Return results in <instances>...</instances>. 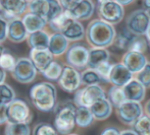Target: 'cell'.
Wrapping results in <instances>:
<instances>
[{
    "label": "cell",
    "instance_id": "obj_1",
    "mask_svg": "<svg viewBox=\"0 0 150 135\" xmlns=\"http://www.w3.org/2000/svg\"><path fill=\"white\" fill-rule=\"evenodd\" d=\"M117 35L115 27L101 20H93L85 29V38L91 47L108 48Z\"/></svg>",
    "mask_w": 150,
    "mask_h": 135
},
{
    "label": "cell",
    "instance_id": "obj_2",
    "mask_svg": "<svg viewBox=\"0 0 150 135\" xmlns=\"http://www.w3.org/2000/svg\"><path fill=\"white\" fill-rule=\"evenodd\" d=\"M30 98L33 105L39 111L48 113L53 111L57 104V92L50 82H39L30 90Z\"/></svg>",
    "mask_w": 150,
    "mask_h": 135
},
{
    "label": "cell",
    "instance_id": "obj_3",
    "mask_svg": "<svg viewBox=\"0 0 150 135\" xmlns=\"http://www.w3.org/2000/svg\"><path fill=\"white\" fill-rule=\"evenodd\" d=\"M74 103H64L58 108L54 119V128L56 132L61 135H67L74 130L76 126L75 110Z\"/></svg>",
    "mask_w": 150,
    "mask_h": 135
},
{
    "label": "cell",
    "instance_id": "obj_4",
    "mask_svg": "<svg viewBox=\"0 0 150 135\" xmlns=\"http://www.w3.org/2000/svg\"><path fill=\"white\" fill-rule=\"evenodd\" d=\"M6 118L7 123H27L32 121L33 114L25 101L14 99L6 106Z\"/></svg>",
    "mask_w": 150,
    "mask_h": 135
},
{
    "label": "cell",
    "instance_id": "obj_5",
    "mask_svg": "<svg viewBox=\"0 0 150 135\" xmlns=\"http://www.w3.org/2000/svg\"><path fill=\"white\" fill-rule=\"evenodd\" d=\"M105 97V92L100 84L85 85L83 88H79L75 92L74 104L77 107L82 106L90 108L96 101Z\"/></svg>",
    "mask_w": 150,
    "mask_h": 135
},
{
    "label": "cell",
    "instance_id": "obj_6",
    "mask_svg": "<svg viewBox=\"0 0 150 135\" xmlns=\"http://www.w3.org/2000/svg\"><path fill=\"white\" fill-rule=\"evenodd\" d=\"M150 24V12L144 8L134 10L126 18V29L135 36H145Z\"/></svg>",
    "mask_w": 150,
    "mask_h": 135
},
{
    "label": "cell",
    "instance_id": "obj_7",
    "mask_svg": "<svg viewBox=\"0 0 150 135\" xmlns=\"http://www.w3.org/2000/svg\"><path fill=\"white\" fill-rule=\"evenodd\" d=\"M115 114L120 123L132 126L144 114L141 103L126 101L115 108Z\"/></svg>",
    "mask_w": 150,
    "mask_h": 135
},
{
    "label": "cell",
    "instance_id": "obj_8",
    "mask_svg": "<svg viewBox=\"0 0 150 135\" xmlns=\"http://www.w3.org/2000/svg\"><path fill=\"white\" fill-rule=\"evenodd\" d=\"M99 20L115 26L119 24L125 17V8L115 0H110L98 5Z\"/></svg>",
    "mask_w": 150,
    "mask_h": 135
},
{
    "label": "cell",
    "instance_id": "obj_9",
    "mask_svg": "<svg viewBox=\"0 0 150 135\" xmlns=\"http://www.w3.org/2000/svg\"><path fill=\"white\" fill-rule=\"evenodd\" d=\"M89 49L86 46L79 43L71 44L65 51L67 65L77 69H83L87 67Z\"/></svg>",
    "mask_w": 150,
    "mask_h": 135
},
{
    "label": "cell",
    "instance_id": "obj_10",
    "mask_svg": "<svg viewBox=\"0 0 150 135\" xmlns=\"http://www.w3.org/2000/svg\"><path fill=\"white\" fill-rule=\"evenodd\" d=\"M11 74L18 82L27 84L34 81L37 74V69L35 68L30 58L22 57L16 60V66L11 71Z\"/></svg>",
    "mask_w": 150,
    "mask_h": 135
},
{
    "label": "cell",
    "instance_id": "obj_11",
    "mask_svg": "<svg viewBox=\"0 0 150 135\" xmlns=\"http://www.w3.org/2000/svg\"><path fill=\"white\" fill-rule=\"evenodd\" d=\"M58 84L64 92H75L81 86V73L79 70L73 67L64 66L61 71V74L58 78Z\"/></svg>",
    "mask_w": 150,
    "mask_h": 135
},
{
    "label": "cell",
    "instance_id": "obj_12",
    "mask_svg": "<svg viewBox=\"0 0 150 135\" xmlns=\"http://www.w3.org/2000/svg\"><path fill=\"white\" fill-rule=\"evenodd\" d=\"M0 6L2 8V16L10 20L24 14L28 3L25 0H0Z\"/></svg>",
    "mask_w": 150,
    "mask_h": 135
},
{
    "label": "cell",
    "instance_id": "obj_13",
    "mask_svg": "<svg viewBox=\"0 0 150 135\" xmlns=\"http://www.w3.org/2000/svg\"><path fill=\"white\" fill-rule=\"evenodd\" d=\"M133 78L134 74L122 63H117L112 65L108 76V82H110L112 85L122 87Z\"/></svg>",
    "mask_w": 150,
    "mask_h": 135
},
{
    "label": "cell",
    "instance_id": "obj_14",
    "mask_svg": "<svg viewBox=\"0 0 150 135\" xmlns=\"http://www.w3.org/2000/svg\"><path fill=\"white\" fill-rule=\"evenodd\" d=\"M148 62L146 56L142 53L133 51H126L122 57V62L133 74L138 73Z\"/></svg>",
    "mask_w": 150,
    "mask_h": 135
},
{
    "label": "cell",
    "instance_id": "obj_15",
    "mask_svg": "<svg viewBox=\"0 0 150 135\" xmlns=\"http://www.w3.org/2000/svg\"><path fill=\"white\" fill-rule=\"evenodd\" d=\"M29 34L22 22V18L16 17L8 20L7 39L12 43H22L26 41Z\"/></svg>",
    "mask_w": 150,
    "mask_h": 135
},
{
    "label": "cell",
    "instance_id": "obj_16",
    "mask_svg": "<svg viewBox=\"0 0 150 135\" xmlns=\"http://www.w3.org/2000/svg\"><path fill=\"white\" fill-rule=\"evenodd\" d=\"M122 90L127 101L141 103L146 97V87L136 78H133L126 85L122 86Z\"/></svg>",
    "mask_w": 150,
    "mask_h": 135
},
{
    "label": "cell",
    "instance_id": "obj_17",
    "mask_svg": "<svg viewBox=\"0 0 150 135\" xmlns=\"http://www.w3.org/2000/svg\"><path fill=\"white\" fill-rule=\"evenodd\" d=\"M95 11V4L92 0H81L69 13L76 20H87L92 17Z\"/></svg>",
    "mask_w": 150,
    "mask_h": 135
},
{
    "label": "cell",
    "instance_id": "obj_18",
    "mask_svg": "<svg viewBox=\"0 0 150 135\" xmlns=\"http://www.w3.org/2000/svg\"><path fill=\"white\" fill-rule=\"evenodd\" d=\"M30 60L37 71L42 72L53 61V56L48 49H31Z\"/></svg>",
    "mask_w": 150,
    "mask_h": 135
},
{
    "label": "cell",
    "instance_id": "obj_19",
    "mask_svg": "<svg viewBox=\"0 0 150 135\" xmlns=\"http://www.w3.org/2000/svg\"><path fill=\"white\" fill-rule=\"evenodd\" d=\"M90 111L93 115L94 120L97 121H104V120L108 119L112 114L113 107L109 103V101L105 98L99 99L98 101L94 103L92 106L90 107Z\"/></svg>",
    "mask_w": 150,
    "mask_h": 135
},
{
    "label": "cell",
    "instance_id": "obj_20",
    "mask_svg": "<svg viewBox=\"0 0 150 135\" xmlns=\"http://www.w3.org/2000/svg\"><path fill=\"white\" fill-rule=\"evenodd\" d=\"M109 59H110V52L107 50V48L92 47L89 49L87 67L91 69H95L100 64L109 61Z\"/></svg>",
    "mask_w": 150,
    "mask_h": 135
},
{
    "label": "cell",
    "instance_id": "obj_21",
    "mask_svg": "<svg viewBox=\"0 0 150 135\" xmlns=\"http://www.w3.org/2000/svg\"><path fill=\"white\" fill-rule=\"evenodd\" d=\"M69 46V42L64 38V36L60 33H54L52 36H50L48 48L49 52L52 54V56H61L65 53Z\"/></svg>",
    "mask_w": 150,
    "mask_h": 135
},
{
    "label": "cell",
    "instance_id": "obj_22",
    "mask_svg": "<svg viewBox=\"0 0 150 135\" xmlns=\"http://www.w3.org/2000/svg\"><path fill=\"white\" fill-rule=\"evenodd\" d=\"M60 34L69 42H78L85 38V27L79 20H73Z\"/></svg>",
    "mask_w": 150,
    "mask_h": 135
},
{
    "label": "cell",
    "instance_id": "obj_23",
    "mask_svg": "<svg viewBox=\"0 0 150 135\" xmlns=\"http://www.w3.org/2000/svg\"><path fill=\"white\" fill-rule=\"evenodd\" d=\"M49 39L50 36L44 29L29 34L28 38H27L31 49H47Z\"/></svg>",
    "mask_w": 150,
    "mask_h": 135
},
{
    "label": "cell",
    "instance_id": "obj_24",
    "mask_svg": "<svg viewBox=\"0 0 150 135\" xmlns=\"http://www.w3.org/2000/svg\"><path fill=\"white\" fill-rule=\"evenodd\" d=\"M22 22H23V24H24L25 27H26L28 34H32L37 31H41V29H43L46 24H47L45 20H43V18L40 17V16L36 15V14L31 13V12L25 13L24 15H23Z\"/></svg>",
    "mask_w": 150,
    "mask_h": 135
},
{
    "label": "cell",
    "instance_id": "obj_25",
    "mask_svg": "<svg viewBox=\"0 0 150 135\" xmlns=\"http://www.w3.org/2000/svg\"><path fill=\"white\" fill-rule=\"evenodd\" d=\"M75 121L76 125L81 128H87L94 122V118L90 109L87 107H76L75 110Z\"/></svg>",
    "mask_w": 150,
    "mask_h": 135
},
{
    "label": "cell",
    "instance_id": "obj_26",
    "mask_svg": "<svg viewBox=\"0 0 150 135\" xmlns=\"http://www.w3.org/2000/svg\"><path fill=\"white\" fill-rule=\"evenodd\" d=\"M27 8L29 9V12L36 15L40 16L43 20H47L48 10H49V3L48 0H32L28 3Z\"/></svg>",
    "mask_w": 150,
    "mask_h": 135
},
{
    "label": "cell",
    "instance_id": "obj_27",
    "mask_svg": "<svg viewBox=\"0 0 150 135\" xmlns=\"http://www.w3.org/2000/svg\"><path fill=\"white\" fill-rule=\"evenodd\" d=\"M135 35L131 34L127 29H124L122 31H120V33H117L113 40V43L111 46L115 48L117 50H122V51H127L130 45L131 41L134 38Z\"/></svg>",
    "mask_w": 150,
    "mask_h": 135
},
{
    "label": "cell",
    "instance_id": "obj_28",
    "mask_svg": "<svg viewBox=\"0 0 150 135\" xmlns=\"http://www.w3.org/2000/svg\"><path fill=\"white\" fill-rule=\"evenodd\" d=\"M73 20L74 18L71 16L69 11L63 10V11L61 12L60 14H58L56 17H54L53 20H50V22H48V24H49L50 27H51L55 33H61V31L64 29V27Z\"/></svg>",
    "mask_w": 150,
    "mask_h": 135
},
{
    "label": "cell",
    "instance_id": "obj_29",
    "mask_svg": "<svg viewBox=\"0 0 150 135\" xmlns=\"http://www.w3.org/2000/svg\"><path fill=\"white\" fill-rule=\"evenodd\" d=\"M106 99L109 101L111 106L115 109L127 101L124 94V90H122V87H119V86H115V85H111L108 88Z\"/></svg>",
    "mask_w": 150,
    "mask_h": 135
},
{
    "label": "cell",
    "instance_id": "obj_30",
    "mask_svg": "<svg viewBox=\"0 0 150 135\" xmlns=\"http://www.w3.org/2000/svg\"><path fill=\"white\" fill-rule=\"evenodd\" d=\"M5 135H30L31 128L27 123H6Z\"/></svg>",
    "mask_w": 150,
    "mask_h": 135
},
{
    "label": "cell",
    "instance_id": "obj_31",
    "mask_svg": "<svg viewBox=\"0 0 150 135\" xmlns=\"http://www.w3.org/2000/svg\"><path fill=\"white\" fill-rule=\"evenodd\" d=\"M62 68L63 67L60 63L53 60L41 73L45 78L49 79V80H58L61 74V71H62Z\"/></svg>",
    "mask_w": 150,
    "mask_h": 135
},
{
    "label": "cell",
    "instance_id": "obj_32",
    "mask_svg": "<svg viewBox=\"0 0 150 135\" xmlns=\"http://www.w3.org/2000/svg\"><path fill=\"white\" fill-rule=\"evenodd\" d=\"M101 82H102V78L95 69L87 68L81 73V83L84 85L99 84Z\"/></svg>",
    "mask_w": 150,
    "mask_h": 135
},
{
    "label": "cell",
    "instance_id": "obj_33",
    "mask_svg": "<svg viewBox=\"0 0 150 135\" xmlns=\"http://www.w3.org/2000/svg\"><path fill=\"white\" fill-rule=\"evenodd\" d=\"M147 48H148V42H147L145 36H134L127 51H133L144 54Z\"/></svg>",
    "mask_w": 150,
    "mask_h": 135
},
{
    "label": "cell",
    "instance_id": "obj_34",
    "mask_svg": "<svg viewBox=\"0 0 150 135\" xmlns=\"http://www.w3.org/2000/svg\"><path fill=\"white\" fill-rule=\"evenodd\" d=\"M16 99V92L9 84H0V106H7L11 101Z\"/></svg>",
    "mask_w": 150,
    "mask_h": 135
},
{
    "label": "cell",
    "instance_id": "obj_35",
    "mask_svg": "<svg viewBox=\"0 0 150 135\" xmlns=\"http://www.w3.org/2000/svg\"><path fill=\"white\" fill-rule=\"evenodd\" d=\"M133 128L138 135H150V117L143 114L134 124Z\"/></svg>",
    "mask_w": 150,
    "mask_h": 135
},
{
    "label": "cell",
    "instance_id": "obj_36",
    "mask_svg": "<svg viewBox=\"0 0 150 135\" xmlns=\"http://www.w3.org/2000/svg\"><path fill=\"white\" fill-rule=\"evenodd\" d=\"M16 59L6 50L0 56V67L4 71H10L11 72L13 70L14 66H16Z\"/></svg>",
    "mask_w": 150,
    "mask_h": 135
},
{
    "label": "cell",
    "instance_id": "obj_37",
    "mask_svg": "<svg viewBox=\"0 0 150 135\" xmlns=\"http://www.w3.org/2000/svg\"><path fill=\"white\" fill-rule=\"evenodd\" d=\"M135 78L140 82V83H142L143 85L146 87V90L147 88H150V62L149 61L138 73L135 74Z\"/></svg>",
    "mask_w": 150,
    "mask_h": 135
},
{
    "label": "cell",
    "instance_id": "obj_38",
    "mask_svg": "<svg viewBox=\"0 0 150 135\" xmlns=\"http://www.w3.org/2000/svg\"><path fill=\"white\" fill-rule=\"evenodd\" d=\"M33 135H58V133L53 126L42 122L35 126L33 130Z\"/></svg>",
    "mask_w": 150,
    "mask_h": 135
},
{
    "label": "cell",
    "instance_id": "obj_39",
    "mask_svg": "<svg viewBox=\"0 0 150 135\" xmlns=\"http://www.w3.org/2000/svg\"><path fill=\"white\" fill-rule=\"evenodd\" d=\"M48 3H49V10H48L47 20H46L47 24L63 11V8L61 6L59 0H48Z\"/></svg>",
    "mask_w": 150,
    "mask_h": 135
},
{
    "label": "cell",
    "instance_id": "obj_40",
    "mask_svg": "<svg viewBox=\"0 0 150 135\" xmlns=\"http://www.w3.org/2000/svg\"><path fill=\"white\" fill-rule=\"evenodd\" d=\"M112 65L109 61L107 62H104L102 64H100L98 67L95 68V70L97 71L100 77L102 78V81H105V82H108V76H109V73H110V70L112 68Z\"/></svg>",
    "mask_w": 150,
    "mask_h": 135
},
{
    "label": "cell",
    "instance_id": "obj_41",
    "mask_svg": "<svg viewBox=\"0 0 150 135\" xmlns=\"http://www.w3.org/2000/svg\"><path fill=\"white\" fill-rule=\"evenodd\" d=\"M7 24L8 20L0 15V44L7 39Z\"/></svg>",
    "mask_w": 150,
    "mask_h": 135
},
{
    "label": "cell",
    "instance_id": "obj_42",
    "mask_svg": "<svg viewBox=\"0 0 150 135\" xmlns=\"http://www.w3.org/2000/svg\"><path fill=\"white\" fill-rule=\"evenodd\" d=\"M80 1L81 0H59L63 10H67V11H69V10L73 9Z\"/></svg>",
    "mask_w": 150,
    "mask_h": 135
},
{
    "label": "cell",
    "instance_id": "obj_43",
    "mask_svg": "<svg viewBox=\"0 0 150 135\" xmlns=\"http://www.w3.org/2000/svg\"><path fill=\"white\" fill-rule=\"evenodd\" d=\"M100 135H120V130L115 126H108L101 131Z\"/></svg>",
    "mask_w": 150,
    "mask_h": 135
},
{
    "label": "cell",
    "instance_id": "obj_44",
    "mask_svg": "<svg viewBox=\"0 0 150 135\" xmlns=\"http://www.w3.org/2000/svg\"><path fill=\"white\" fill-rule=\"evenodd\" d=\"M7 123L6 118V106H0V125Z\"/></svg>",
    "mask_w": 150,
    "mask_h": 135
},
{
    "label": "cell",
    "instance_id": "obj_45",
    "mask_svg": "<svg viewBox=\"0 0 150 135\" xmlns=\"http://www.w3.org/2000/svg\"><path fill=\"white\" fill-rule=\"evenodd\" d=\"M143 111H144L145 115L148 116V117H150V99L146 102V104H145L144 108H143Z\"/></svg>",
    "mask_w": 150,
    "mask_h": 135
},
{
    "label": "cell",
    "instance_id": "obj_46",
    "mask_svg": "<svg viewBox=\"0 0 150 135\" xmlns=\"http://www.w3.org/2000/svg\"><path fill=\"white\" fill-rule=\"evenodd\" d=\"M115 2H117L119 4H120L122 6H127V5H130L132 4L135 0H115Z\"/></svg>",
    "mask_w": 150,
    "mask_h": 135
},
{
    "label": "cell",
    "instance_id": "obj_47",
    "mask_svg": "<svg viewBox=\"0 0 150 135\" xmlns=\"http://www.w3.org/2000/svg\"><path fill=\"white\" fill-rule=\"evenodd\" d=\"M120 135H138V134L133 129H126V130L120 131Z\"/></svg>",
    "mask_w": 150,
    "mask_h": 135
},
{
    "label": "cell",
    "instance_id": "obj_48",
    "mask_svg": "<svg viewBox=\"0 0 150 135\" xmlns=\"http://www.w3.org/2000/svg\"><path fill=\"white\" fill-rule=\"evenodd\" d=\"M5 78H6V71H4L3 69L0 67V84L3 83Z\"/></svg>",
    "mask_w": 150,
    "mask_h": 135
},
{
    "label": "cell",
    "instance_id": "obj_49",
    "mask_svg": "<svg viewBox=\"0 0 150 135\" xmlns=\"http://www.w3.org/2000/svg\"><path fill=\"white\" fill-rule=\"evenodd\" d=\"M143 1V6H144V9L150 11V0H142Z\"/></svg>",
    "mask_w": 150,
    "mask_h": 135
},
{
    "label": "cell",
    "instance_id": "obj_50",
    "mask_svg": "<svg viewBox=\"0 0 150 135\" xmlns=\"http://www.w3.org/2000/svg\"><path fill=\"white\" fill-rule=\"evenodd\" d=\"M145 38H146L147 42H148V45L150 46V24L148 27V29H147L146 34H145Z\"/></svg>",
    "mask_w": 150,
    "mask_h": 135
},
{
    "label": "cell",
    "instance_id": "obj_51",
    "mask_svg": "<svg viewBox=\"0 0 150 135\" xmlns=\"http://www.w3.org/2000/svg\"><path fill=\"white\" fill-rule=\"evenodd\" d=\"M107 1H110V0H96L97 5H99V4H102V3H105V2H107Z\"/></svg>",
    "mask_w": 150,
    "mask_h": 135
},
{
    "label": "cell",
    "instance_id": "obj_52",
    "mask_svg": "<svg viewBox=\"0 0 150 135\" xmlns=\"http://www.w3.org/2000/svg\"><path fill=\"white\" fill-rule=\"evenodd\" d=\"M4 51H5V49H4V47H3V46H2L1 44H0V56H1L2 53H3Z\"/></svg>",
    "mask_w": 150,
    "mask_h": 135
},
{
    "label": "cell",
    "instance_id": "obj_53",
    "mask_svg": "<svg viewBox=\"0 0 150 135\" xmlns=\"http://www.w3.org/2000/svg\"><path fill=\"white\" fill-rule=\"evenodd\" d=\"M25 1H26V2H27V3H29V2H31V1H32V0H25Z\"/></svg>",
    "mask_w": 150,
    "mask_h": 135
},
{
    "label": "cell",
    "instance_id": "obj_54",
    "mask_svg": "<svg viewBox=\"0 0 150 135\" xmlns=\"http://www.w3.org/2000/svg\"><path fill=\"white\" fill-rule=\"evenodd\" d=\"M67 135H79V134H75V133H69V134H67Z\"/></svg>",
    "mask_w": 150,
    "mask_h": 135
}]
</instances>
